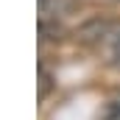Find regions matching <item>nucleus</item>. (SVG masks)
<instances>
[{
	"instance_id": "f257e3e1",
	"label": "nucleus",
	"mask_w": 120,
	"mask_h": 120,
	"mask_svg": "<svg viewBox=\"0 0 120 120\" xmlns=\"http://www.w3.org/2000/svg\"><path fill=\"white\" fill-rule=\"evenodd\" d=\"M109 31H112V22H109V20L95 17V20H87L81 28L75 31V36H78L81 42H98V39L109 36Z\"/></svg>"
},
{
	"instance_id": "f03ea898",
	"label": "nucleus",
	"mask_w": 120,
	"mask_h": 120,
	"mask_svg": "<svg viewBox=\"0 0 120 120\" xmlns=\"http://www.w3.org/2000/svg\"><path fill=\"white\" fill-rule=\"evenodd\" d=\"M75 8V0H39V11H42V20H61L67 17L70 11Z\"/></svg>"
},
{
	"instance_id": "7ed1b4c3",
	"label": "nucleus",
	"mask_w": 120,
	"mask_h": 120,
	"mask_svg": "<svg viewBox=\"0 0 120 120\" xmlns=\"http://www.w3.org/2000/svg\"><path fill=\"white\" fill-rule=\"evenodd\" d=\"M112 56H115V64L120 67V36H117V42H115V48H112Z\"/></svg>"
}]
</instances>
